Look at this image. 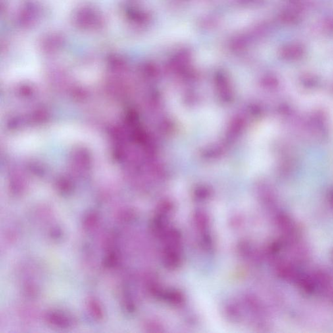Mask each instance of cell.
Listing matches in <instances>:
<instances>
[{
  "instance_id": "6da1fadb",
  "label": "cell",
  "mask_w": 333,
  "mask_h": 333,
  "mask_svg": "<svg viewBox=\"0 0 333 333\" xmlns=\"http://www.w3.org/2000/svg\"><path fill=\"white\" fill-rule=\"evenodd\" d=\"M194 220L198 234L201 239L202 245L205 249L211 250L213 242L210 234L209 219L205 213L199 212L195 214Z\"/></svg>"
},
{
  "instance_id": "7a4b0ae2",
  "label": "cell",
  "mask_w": 333,
  "mask_h": 333,
  "mask_svg": "<svg viewBox=\"0 0 333 333\" xmlns=\"http://www.w3.org/2000/svg\"><path fill=\"white\" fill-rule=\"evenodd\" d=\"M46 320L50 324L58 328H68L71 324V322L68 316L57 311L49 312L46 316Z\"/></svg>"
},
{
  "instance_id": "3957f363",
  "label": "cell",
  "mask_w": 333,
  "mask_h": 333,
  "mask_svg": "<svg viewBox=\"0 0 333 333\" xmlns=\"http://www.w3.org/2000/svg\"><path fill=\"white\" fill-rule=\"evenodd\" d=\"M88 308L91 315L94 318L97 320L103 319L104 313L103 308L99 301L95 299H90L88 301Z\"/></svg>"
},
{
  "instance_id": "277c9868",
  "label": "cell",
  "mask_w": 333,
  "mask_h": 333,
  "mask_svg": "<svg viewBox=\"0 0 333 333\" xmlns=\"http://www.w3.org/2000/svg\"><path fill=\"white\" fill-rule=\"evenodd\" d=\"M98 219H99V218H98L97 214L95 213L94 212H90V213L85 218V228H86L87 229L93 228L97 223Z\"/></svg>"
},
{
  "instance_id": "5b68a950",
  "label": "cell",
  "mask_w": 333,
  "mask_h": 333,
  "mask_svg": "<svg viewBox=\"0 0 333 333\" xmlns=\"http://www.w3.org/2000/svg\"><path fill=\"white\" fill-rule=\"evenodd\" d=\"M118 257L115 253L111 252L105 259V265L108 268L114 267L117 264Z\"/></svg>"
},
{
  "instance_id": "8992f818",
  "label": "cell",
  "mask_w": 333,
  "mask_h": 333,
  "mask_svg": "<svg viewBox=\"0 0 333 333\" xmlns=\"http://www.w3.org/2000/svg\"><path fill=\"white\" fill-rule=\"evenodd\" d=\"M332 204H333V203H332Z\"/></svg>"
}]
</instances>
